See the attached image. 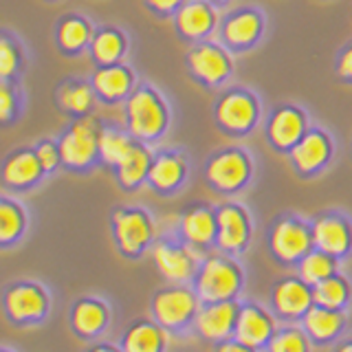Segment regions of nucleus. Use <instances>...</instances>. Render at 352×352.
Segmentation results:
<instances>
[{
	"label": "nucleus",
	"mask_w": 352,
	"mask_h": 352,
	"mask_svg": "<svg viewBox=\"0 0 352 352\" xmlns=\"http://www.w3.org/2000/svg\"><path fill=\"white\" fill-rule=\"evenodd\" d=\"M130 130L137 137H154L165 126L163 106L150 91H137L128 102Z\"/></svg>",
	"instance_id": "1"
},
{
	"label": "nucleus",
	"mask_w": 352,
	"mask_h": 352,
	"mask_svg": "<svg viewBox=\"0 0 352 352\" xmlns=\"http://www.w3.org/2000/svg\"><path fill=\"white\" fill-rule=\"evenodd\" d=\"M238 282H240L238 271L231 267L229 262L214 258V260H209L201 271L198 293H201V297L207 302H220L236 293Z\"/></svg>",
	"instance_id": "2"
},
{
	"label": "nucleus",
	"mask_w": 352,
	"mask_h": 352,
	"mask_svg": "<svg viewBox=\"0 0 352 352\" xmlns=\"http://www.w3.org/2000/svg\"><path fill=\"white\" fill-rule=\"evenodd\" d=\"M99 148V139L95 137L93 126L77 124L66 132L60 143V157L71 165H84L93 159L95 150Z\"/></svg>",
	"instance_id": "3"
},
{
	"label": "nucleus",
	"mask_w": 352,
	"mask_h": 352,
	"mask_svg": "<svg viewBox=\"0 0 352 352\" xmlns=\"http://www.w3.org/2000/svg\"><path fill=\"white\" fill-rule=\"evenodd\" d=\"M194 311V297L183 289L163 291L154 300V313H157L159 322L165 326L183 324Z\"/></svg>",
	"instance_id": "4"
},
{
	"label": "nucleus",
	"mask_w": 352,
	"mask_h": 352,
	"mask_svg": "<svg viewBox=\"0 0 352 352\" xmlns=\"http://www.w3.org/2000/svg\"><path fill=\"white\" fill-rule=\"evenodd\" d=\"M115 234L124 251H139L150 238V225L141 212H119L115 216Z\"/></svg>",
	"instance_id": "5"
},
{
	"label": "nucleus",
	"mask_w": 352,
	"mask_h": 352,
	"mask_svg": "<svg viewBox=\"0 0 352 352\" xmlns=\"http://www.w3.org/2000/svg\"><path fill=\"white\" fill-rule=\"evenodd\" d=\"M271 245L280 258L295 260V258L304 256L308 247H311V236H308V231L302 225L282 223L275 227L273 236H271Z\"/></svg>",
	"instance_id": "6"
},
{
	"label": "nucleus",
	"mask_w": 352,
	"mask_h": 352,
	"mask_svg": "<svg viewBox=\"0 0 352 352\" xmlns=\"http://www.w3.org/2000/svg\"><path fill=\"white\" fill-rule=\"evenodd\" d=\"M249 174V165L245 157L238 152H225L220 154L214 163L209 165V179H212L218 187L223 190H234V187L242 185Z\"/></svg>",
	"instance_id": "7"
},
{
	"label": "nucleus",
	"mask_w": 352,
	"mask_h": 352,
	"mask_svg": "<svg viewBox=\"0 0 352 352\" xmlns=\"http://www.w3.org/2000/svg\"><path fill=\"white\" fill-rule=\"evenodd\" d=\"M238 313H236V306L231 302H216V304H209L207 308H203L198 313V330L209 337V339H218V337H225L231 326L236 324Z\"/></svg>",
	"instance_id": "8"
},
{
	"label": "nucleus",
	"mask_w": 352,
	"mask_h": 352,
	"mask_svg": "<svg viewBox=\"0 0 352 352\" xmlns=\"http://www.w3.org/2000/svg\"><path fill=\"white\" fill-rule=\"evenodd\" d=\"M7 311L14 319H38L44 308H47V300L40 289L36 286H16L7 293Z\"/></svg>",
	"instance_id": "9"
},
{
	"label": "nucleus",
	"mask_w": 352,
	"mask_h": 352,
	"mask_svg": "<svg viewBox=\"0 0 352 352\" xmlns=\"http://www.w3.org/2000/svg\"><path fill=\"white\" fill-rule=\"evenodd\" d=\"M218 119L220 124L234 130L249 128L253 124V119H256V104L251 102V97L242 93L227 95L218 106Z\"/></svg>",
	"instance_id": "10"
},
{
	"label": "nucleus",
	"mask_w": 352,
	"mask_h": 352,
	"mask_svg": "<svg viewBox=\"0 0 352 352\" xmlns=\"http://www.w3.org/2000/svg\"><path fill=\"white\" fill-rule=\"evenodd\" d=\"M218 240L225 249H240L247 240V220L236 207H223L218 212Z\"/></svg>",
	"instance_id": "11"
},
{
	"label": "nucleus",
	"mask_w": 352,
	"mask_h": 352,
	"mask_svg": "<svg viewBox=\"0 0 352 352\" xmlns=\"http://www.w3.org/2000/svg\"><path fill=\"white\" fill-rule=\"evenodd\" d=\"M192 69L198 77H203L207 82H218L223 80L229 71V60L225 53L216 47H198L192 51Z\"/></svg>",
	"instance_id": "12"
},
{
	"label": "nucleus",
	"mask_w": 352,
	"mask_h": 352,
	"mask_svg": "<svg viewBox=\"0 0 352 352\" xmlns=\"http://www.w3.org/2000/svg\"><path fill=\"white\" fill-rule=\"evenodd\" d=\"M154 260H157V267L161 269V273L170 280L181 282L192 275V258L183 249L159 245L154 249Z\"/></svg>",
	"instance_id": "13"
},
{
	"label": "nucleus",
	"mask_w": 352,
	"mask_h": 352,
	"mask_svg": "<svg viewBox=\"0 0 352 352\" xmlns=\"http://www.w3.org/2000/svg\"><path fill=\"white\" fill-rule=\"evenodd\" d=\"M236 330L242 346H258L271 335V322L267 315H262L256 308H245V311L238 313Z\"/></svg>",
	"instance_id": "14"
},
{
	"label": "nucleus",
	"mask_w": 352,
	"mask_h": 352,
	"mask_svg": "<svg viewBox=\"0 0 352 352\" xmlns=\"http://www.w3.org/2000/svg\"><path fill=\"white\" fill-rule=\"evenodd\" d=\"M313 238L317 247L326 253H344L348 247V229L337 218H322L315 223Z\"/></svg>",
	"instance_id": "15"
},
{
	"label": "nucleus",
	"mask_w": 352,
	"mask_h": 352,
	"mask_svg": "<svg viewBox=\"0 0 352 352\" xmlns=\"http://www.w3.org/2000/svg\"><path fill=\"white\" fill-rule=\"evenodd\" d=\"M311 304V293H308L304 282L286 280L275 289V306L284 315H300Z\"/></svg>",
	"instance_id": "16"
},
{
	"label": "nucleus",
	"mask_w": 352,
	"mask_h": 352,
	"mask_svg": "<svg viewBox=\"0 0 352 352\" xmlns=\"http://www.w3.org/2000/svg\"><path fill=\"white\" fill-rule=\"evenodd\" d=\"M293 159L300 170L308 172V170L319 168V165L328 159V141L322 135L313 132V135H308L304 141H300V146H295Z\"/></svg>",
	"instance_id": "17"
},
{
	"label": "nucleus",
	"mask_w": 352,
	"mask_h": 352,
	"mask_svg": "<svg viewBox=\"0 0 352 352\" xmlns=\"http://www.w3.org/2000/svg\"><path fill=\"white\" fill-rule=\"evenodd\" d=\"M302 128H304V121L300 113H295L291 108L280 110L271 121V139L278 143V146H291V143L300 139Z\"/></svg>",
	"instance_id": "18"
},
{
	"label": "nucleus",
	"mask_w": 352,
	"mask_h": 352,
	"mask_svg": "<svg viewBox=\"0 0 352 352\" xmlns=\"http://www.w3.org/2000/svg\"><path fill=\"white\" fill-rule=\"evenodd\" d=\"M42 163L38 159V154L31 152H20L16 157H11L5 165V179L11 185H25L31 183L33 179H38Z\"/></svg>",
	"instance_id": "19"
},
{
	"label": "nucleus",
	"mask_w": 352,
	"mask_h": 352,
	"mask_svg": "<svg viewBox=\"0 0 352 352\" xmlns=\"http://www.w3.org/2000/svg\"><path fill=\"white\" fill-rule=\"evenodd\" d=\"M214 25V16L203 3H190L179 11V29L185 36H203Z\"/></svg>",
	"instance_id": "20"
},
{
	"label": "nucleus",
	"mask_w": 352,
	"mask_h": 352,
	"mask_svg": "<svg viewBox=\"0 0 352 352\" xmlns=\"http://www.w3.org/2000/svg\"><path fill=\"white\" fill-rule=\"evenodd\" d=\"M216 220L205 209H196L183 218V234L194 245H207L216 234Z\"/></svg>",
	"instance_id": "21"
},
{
	"label": "nucleus",
	"mask_w": 352,
	"mask_h": 352,
	"mask_svg": "<svg viewBox=\"0 0 352 352\" xmlns=\"http://www.w3.org/2000/svg\"><path fill=\"white\" fill-rule=\"evenodd\" d=\"M150 172V154L148 150L132 146V150L124 157V161L119 163V179L126 185H135L141 181V176H146Z\"/></svg>",
	"instance_id": "22"
},
{
	"label": "nucleus",
	"mask_w": 352,
	"mask_h": 352,
	"mask_svg": "<svg viewBox=\"0 0 352 352\" xmlns=\"http://www.w3.org/2000/svg\"><path fill=\"white\" fill-rule=\"evenodd\" d=\"M183 176V163L179 157H161L150 165V181L168 190V187H174L181 181Z\"/></svg>",
	"instance_id": "23"
},
{
	"label": "nucleus",
	"mask_w": 352,
	"mask_h": 352,
	"mask_svg": "<svg viewBox=\"0 0 352 352\" xmlns=\"http://www.w3.org/2000/svg\"><path fill=\"white\" fill-rule=\"evenodd\" d=\"M106 322V311L102 304L97 302H82L77 304L75 313H73V324L75 328L84 335H93Z\"/></svg>",
	"instance_id": "24"
},
{
	"label": "nucleus",
	"mask_w": 352,
	"mask_h": 352,
	"mask_svg": "<svg viewBox=\"0 0 352 352\" xmlns=\"http://www.w3.org/2000/svg\"><path fill=\"white\" fill-rule=\"evenodd\" d=\"M341 326V317L328 308H313L306 313V328L308 333L317 339H328L330 335H335Z\"/></svg>",
	"instance_id": "25"
},
{
	"label": "nucleus",
	"mask_w": 352,
	"mask_h": 352,
	"mask_svg": "<svg viewBox=\"0 0 352 352\" xmlns=\"http://www.w3.org/2000/svg\"><path fill=\"white\" fill-rule=\"evenodd\" d=\"M130 86V75L126 69H119V66H113V69H104L95 75V88L104 97H119L128 91Z\"/></svg>",
	"instance_id": "26"
},
{
	"label": "nucleus",
	"mask_w": 352,
	"mask_h": 352,
	"mask_svg": "<svg viewBox=\"0 0 352 352\" xmlns=\"http://www.w3.org/2000/svg\"><path fill=\"white\" fill-rule=\"evenodd\" d=\"M260 31V20L256 14H240L229 22L225 33L227 40L234 44H247L258 36Z\"/></svg>",
	"instance_id": "27"
},
{
	"label": "nucleus",
	"mask_w": 352,
	"mask_h": 352,
	"mask_svg": "<svg viewBox=\"0 0 352 352\" xmlns=\"http://www.w3.org/2000/svg\"><path fill=\"white\" fill-rule=\"evenodd\" d=\"M346 284L337 280V278H326L322 282L315 284V291H313V300L317 304H322L326 308H337L344 304L346 300Z\"/></svg>",
	"instance_id": "28"
},
{
	"label": "nucleus",
	"mask_w": 352,
	"mask_h": 352,
	"mask_svg": "<svg viewBox=\"0 0 352 352\" xmlns=\"http://www.w3.org/2000/svg\"><path fill=\"white\" fill-rule=\"evenodd\" d=\"M161 346H163L161 330L148 324L135 326L126 339V350H159Z\"/></svg>",
	"instance_id": "29"
},
{
	"label": "nucleus",
	"mask_w": 352,
	"mask_h": 352,
	"mask_svg": "<svg viewBox=\"0 0 352 352\" xmlns=\"http://www.w3.org/2000/svg\"><path fill=\"white\" fill-rule=\"evenodd\" d=\"M130 150H132V143L124 135H119V132H104V135L99 137V152H102V157L108 163L119 165Z\"/></svg>",
	"instance_id": "30"
},
{
	"label": "nucleus",
	"mask_w": 352,
	"mask_h": 352,
	"mask_svg": "<svg viewBox=\"0 0 352 352\" xmlns=\"http://www.w3.org/2000/svg\"><path fill=\"white\" fill-rule=\"evenodd\" d=\"M333 269H335L333 260L328 256H324V253H311V256H306L302 262V280L308 284H317L330 278Z\"/></svg>",
	"instance_id": "31"
},
{
	"label": "nucleus",
	"mask_w": 352,
	"mask_h": 352,
	"mask_svg": "<svg viewBox=\"0 0 352 352\" xmlns=\"http://www.w3.org/2000/svg\"><path fill=\"white\" fill-rule=\"evenodd\" d=\"M121 38L117 36V33L113 31H104V33H99V36L95 38L93 42V53H95V58L99 62H113L119 58V53H121Z\"/></svg>",
	"instance_id": "32"
},
{
	"label": "nucleus",
	"mask_w": 352,
	"mask_h": 352,
	"mask_svg": "<svg viewBox=\"0 0 352 352\" xmlns=\"http://www.w3.org/2000/svg\"><path fill=\"white\" fill-rule=\"evenodd\" d=\"M88 40V27L82 20H66L60 27V44L64 49H80Z\"/></svg>",
	"instance_id": "33"
},
{
	"label": "nucleus",
	"mask_w": 352,
	"mask_h": 352,
	"mask_svg": "<svg viewBox=\"0 0 352 352\" xmlns=\"http://www.w3.org/2000/svg\"><path fill=\"white\" fill-rule=\"evenodd\" d=\"M22 227V218L18 214V209H14L11 205H3L0 207V238L5 242L11 240L14 236H18V231Z\"/></svg>",
	"instance_id": "34"
},
{
	"label": "nucleus",
	"mask_w": 352,
	"mask_h": 352,
	"mask_svg": "<svg viewBox=\"0 0 352 352\" xmlns=\"http://www.w3.org/2000/svg\"><path fill=\"white\" fill-rule=\"evenodd\" d=\"M62 104L69 110L82 113V110H86L88 104H91V91H88V86H82V84L80 86H69L62 93Z\"/></svg>",
	"instance_id": "35"
},
{
	"label": "nucleus",
	"mask_w": 352,
	"mask_h": 352,
	"mask_svg": "<svg viewBox=\"0 0 352 352\" xmlns=\"http://www.w3.org/2000/svg\"><path fill=\"white\" fill-rule=\"evenodd\" d=\"M271 350L273 352H302L306 350V341L302 339L300 333L289 330V333H280L271 341Z\"/></svg>",
	"instance_id": "36"
},
{
	"label": "nucleus",
	"mask_w": 352,
	"mask_h": 352,
	"mask_svg": "<svg viewBox=\"0 0 352 352\" xmlns=\"http://www.w3.org/2000/svg\"><path fill=\"white\" fill-rule=\"evenodd\" d=\"M36 154H38V159L42 163V168H47V170L58 163V150L53 148V143H42Z\"/></svg>",
	"instance_id": "37"
},
{
	"label": "nucleus",
	"mask_w": 352,
	"mask_h": 352,
	"mask_svg": "<svg viewBox=\"0 0 352 352\" xmlns=\"http://www.w3.org/2000/svg\"><path fill=\"white\" fill-rule=\"evenodd\" d=\"M0 58H3V75H9L14 71V64H16V55L11 51V47L7 42H3V47H0Z\"/></svg>",
	"instance_id": "38"
},
{
	"label": "nucleus",
	"mask_w": 352,
	"mask_h": 352,
	"mask_svg": "<svg viewBox=\"0 0 352 352\" xmlns=\"http://www.w3.org/2000/svg\"><path fill=\"white\" fill-rule=\"evenodd\" d=\"M339 71H341V75H346L352 80V49H348L344 53V58H341V62H339Z\"/></svg>",
	"instance_id": "39"
},
{
	"label": "nucleus",
	"mask_w": 352,
	"mask_h": 352,
	"mask_svg": "<svg viewBox=\"0 0 352 352\" xmlns=\"http://www.w3.org/2000/svg\"><path fill=\"white\" fill-rule=\"evenodd\" d=\"M0 97H3V108H0V115H3V119L9 117L11 113V95H9V88L3 86V91H0Z\"/></svg>",
	"instance_id": "40"
},
{
	"label": "nucleus",
	"mask_w": 352,
	"mask_h": 352,
	"mask_svg": "<svg viewBox=\"0 0 352 352\" xmlns=\"http://www.w3.org/2000/svg\"><path fill=\"white\" fill-rule=\"evenodd\" d=\"M181 0H150V5H154L157 9H172L174 5H179Z\"/></svg>",
	"instance_id": "41"
}]
</instances>
